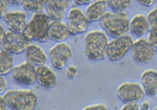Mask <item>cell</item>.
Wrapping results in <instances>:
<instances>
[{
    "label": "cell",
    "mask_w": 157,
    "mask_h": 110,
    "mask_svg": "<svg viewBox=\"0 0 157 110\" xmlns=\"http://www.w3.org/2000/svg\"><path fill=\"white\" fill-rule=\"evenodd\" d=\"M108 35L104 30L92 29L84 36V53L90 61H103L107 58Z\"/></svg>",
    "instance_id": "cell-1"
},
{
    "label": "cell",
    "mask_w": 157,
    "mask_h": 110,
    "mask_svg": "<svg viewBox=\"0 0 157 110\" xmlns=\"http://www.w3.org/2000/svg\"><path fill=\"white\" fill-rule=\"evenodd\" d=\"M104 32L112 38L126 36L130 32V19L126 12L109 11L100 21Z\"/></svg>",
    "instance_id": "cell-2"
},
{
    "label": "cell",
    "mask_w": 157,
    "mask_h": 110,
    "mask_svg": "<svg viewBox=\"0 0 157 110\" xmlns=\"http://www.w3.org/2000/svg\"><path fill=\"white\" fill-rule=\"evenodd\" d=\"M2 96L12 110H35L39 103L36 92L30 89H7Z\"/></svg>",
    "instance_id": "cell-3"
},
{
    "label": "cell",
    "mask_w": 157,
    "mask_h": 110,
    "mask_svg": "<svg viewBox=\"0 0 157 110\" xmlns=\"http://www.w3.org/2000/svg\"><path fill=\"white\" fill-rule=\"evenodd\" d=\"M50 23H52V19L46 13H35L27 22L23 34L29 41L44 43L49 40L48 30Z\"/></svg>",
    "instance_id": "cell-4"
},
{
    "label": "cell",
    "mask_w": 157,
    "mask_h": 110,
    "mask_svg": "<svg viewBox=\"0 0 157 110\" xmlns=\"http://www.w3.org/2000/svg\"><path fill=\"white\" fill-rule=\"evenodd\" d=\"M116 98L121 103H138L144 101L146 92L143 86L138 82L126 81L121 83L116 88Z\"/></svg>",
    "instance_id": "cell-5"
},
{
    "label": "cell",
    "mask_w": 157,
    "mask_h": 110,
    "mask_svg": "<svg viewBox=\"0 0 157 110\" xmlns=\"http://www.w3.org/2000/svg\"><path fill=\"white\" fill-rule=\"evenodd\" d=\"M134 44L132 36H121L118 38H113L109 41L107 47V58L112 62H116L124 59L129 52H131Z\"/></svg>",
    "instance_id": "cell-6"
},
{
    "label": "cell",
    "mask_w": 157,
    "mask_h": 110,
    "mask_svg": "<svg viewBox=\"0 0 157 110\" xmlns=\"http://www.w3.org/2000/svg\"><path fill=\"white\" fill-rule=\"evenodd\" d=\"M0 44L2 49L13 55H19L26 50V48L32 44V41L27 39L23 33L7 30L3 39L0 40Z\"/></svg>",
    "instance_id": "cell-7"
},
{
    "label": "cell",
    "mask_w": 157,
    "mask_h": 110,
    "mask_svg": "<svg viewBox=\"0 0 157 110\" xmlns=\"http://www.w3.org/2000/svg\"><path fill=\"white\" fill-rule=\"evenodd\" d=\"M73 57L72 48L66 42H60L52 46L48 50V59L56 69H63Z\"/></svg>",
    "instance_id": "cell-8"
},
{
    "label": "cell",
    "mask_w": 157,
    "mask_h": 110,
    "mask_svg": "<svg viewBox=\"0 0 157 110\" xmlns=\"http://www.w3.org/2000/svg\"><path fill=\"white\" fill-rule=\"evenodd\" d=\"M11 76L13 80L16 81L20 85H33L37 83V67L25 61L14 66Z\"/></svg>",
    "instance_id": "cell-9"
},
{
    "label": "cell",
    "mask_w": 157,
    "mask_h": 110,
    "mask_svg": "<svg viewBox=\"0 0 157 110\" xmlns=\"http://www.w3.org/2000/svg\"><path fill=\"white\" fill-rule=\"evenodd\" d=\"M67 26L69 29L70 35L77 36L83 34L88 29V21L85 12H83L80 7L73 6L69 9L67 13Z\"/></svg>",
    "instance_id": "cell-10"
},
{
    "label": "cell",
    "mask_w": 157,
    "mask_h": 110,
    "mask_svg": "<svg viewBox=\"0 0 157 110\" xmlns=\"http://www.w3.org/2000/svg\"><path fill=\"white\" fill-rule=\"evenodd\" d=\"M156 49L149 42L148 39L139 38L134 41L133 47L131 49L132 59L138 64H148L153 60Z\"/></svg>",
    "instance_id": "cell-11"
},
{
    "label": "cell",
    "mask_w": 157,
    "mask_h": 110,
    "mask_svg": "<svg viewBox=\"0 0 157 110\" xmlns=\"http://www.w3.org/2000/svg\"><path fill=\"white\" fill-rule=\"evenodd\" d=\"M70 0H46V14L52 21H63L69 11Z\"/></svg>",
    "instance_id": "cell-12"
},
{
    "label": "cell",
    "mask_w": 157,
    "mask_h": 110,
    "mask_svg": "<svg viewBox=\"0 0 157 110\" xmlns=\"http://www.w3.org/2000/svg\"><path fill=\"white\" fill-rule=\"evenodd\" d=\"M9 30L23 33L27 25V16L23 11H9L3 17Z\"/></svg>",
    "instance_id": "cell-13"
},
{
    "label": "cell",
    "mask_w": 157,
    "mask_h": 110,
    "mask_svg": "<svg viewBox=\"0 0 157 110\" xmlns=\"http://www.w3.org/2000/svg\"><path fill=\"white\" fill-rule=\"evenodd\" d=\"M57 73L46 64L37 67V83L42 88H54L56 84H57Z\"/></svg>",
    "instance_id": "cell-14"
},
{
    "label": "cell",
    "mask_w": 157,
    "mask_h": 110,
    "mask_svg": "<svg viewBox=\"0 0 157 110\" xmlns=\"http://www.w3.org/2000/svg\"><path fill=\"white\" fill-rule=\"evenodd\" d=\"M140 84L147 96H155L157 94V70L148 68L140 75Z\"/></svg>",
    "instance_id": "cell-15"
},
{
    "label": "cell",
    "mask_w": 157,
    "mask_h": 110,
    "mask_svg": "<svg viewBox=\"0 0 157 110\" xmlns=\"http://www.w3.org/2000/svg\"><path fill=\"white\" fill-rule=\"evenodd\" d=\"M109 11V6L106 0H95L94 2L87 6L85 10V14L89 23L101 21L104 15Z\"/></svg>",
    "instance_id": "cell-16"
},
{
    "label": "cell",
    "mask_w": 157,
    "mask_h": 110,
    "mask_svg": "<svg viewBox=\"0 0 157 110\" xmlns=\"http://www.w3.org/2000/svg\"><path fill=\"white\" fill-rule=\"evenodd\" d=\"M24 53H25V61H27L30 64L35 65L36 67L45 65L47 62V59H48V57L46 56V53L43 50V48L41 46H39L38 44H35V43H32L26 48Z\"/></svg>",
    "instance_id": "cell-17"
},
{
    "label": "cell",
    "mask_w": 157,
    "mask_h": 110,
    "mask_svg": "<svg viewBox=\"0 0 157 110\" xmlns=\"http://www.w3.org/2000/svg\"><path fill=\"white\" fill-rule=\"evenodd\" d=\"M70 32L67 26L66 22L63 21H52L48 30V38L49 40L54 42L60 43L65 42L70 37Z\"/></svg>",
    "instance_id": "cell-18"
},
{
    "label": "cell",
    "mask_w": 157,
    "mask_h": 110,
    "mask_svg": "<svg viewBox=\"0 0 157 110\" xmlns=\"http://www.w3.org/2000/svg\"><path fill=\"white\" fill-rule=\"evenodd\" d=\"M150 32L149 21L146 15L136 14L130 19V33L136 38H141Z\"/></svg>",
    "instance_id": "cell-19"
},
{
    "label": "cell",
    "mask_w": 157,
    "mask_h": 110,
    "mask_svg": "<svg viewBox=\"0 0 157 110\" xmlns=\"http://www.w3.org/2000/svg\"><path fill=\"white\" fill-rule=\"evenodd\" d=\"M14 66V55L1 48L0 50V75L4 77L11 73Z\"/></svg>",
    "instance_id": "cell-20"
},
{
    "label": "cell",
    "mask_w": 157,
    "mask_h": 110,
    "mask_svg": "<svg viewBox=\"0 0 157 110\" xmlns=\"http://www.w3.org/2000/svg\"><path fill=\"white\" fill-rule=\"evenodd\" d=\"M46 6V0H23L22 7L24 11L33 13H42Z\"/></svg>",
    "instance_id": "cell-21"
},
{
    "label": "cell",
    "mask_w": 157,
    "mask_h": 110,
    "mask_svg": "<svg viewBox=\"0 0 157 110\" xmlns=\"http://www.w3.org/2000/svg\"><path fill=\"white\" fill-rule=\"evenodd\" d=\"M109 10L112 12H125L130 7L132 0H106Z\"/></svg>",
    "instance_id": "cell-22"
},
{
    "label": "cell",
    "mask_w": 157,
    "mask_h": 110,
    "mask_svg": "<svg viewBox=\"0 0 157 110\" xmlns=\"http://www.w3.org/2000/svg\"><path fill=\"white\" fill-rule=\"evenodd\" d=\"M150 26V32H157V6L152 9L147 15Z\"/></svg>",
    "instance_id": "cell-23"
},
{
    "label": "cell",
    "mask_w": 157,
    "mask_h": 110,
    "mask_svg": "<svg viewBox=\"0 0 157 110\" xmlns=\"http://www.w3.org/2000/svg\"><path fill=\"white\" fill-rule=\"evenodd\" d=\"M78 69L75 65H68V67L66 68V77L69 80H73L75 77L78 76Z\"/></svg>",
    "instance_id": "cell-24"
},
{
    "label": "cell",
    "mask_w": 157,
    "mask_h": 110,
    "mask_svg": "<svg viewBox=\"0 0 157 110\" xmlns=\"http://www.w3.org/2000/svg\"><path fill=\"white\" fill-rule=\"evenodd\" d=\"M82 110H108V107L104 103H95L85 106Z\"/></svg>",
    "instance_id": "cell-25"
},
{
    "label": "cell",
    "mask_w": 157,
    "mask_h": 110,
    "mask_svg": "<svg viewBox=\"0 0 157 110\" xmlns=\"http://www.w3.org/2000/svg\"><path fill=\"white\" fill-rule=\"evenodd\" d=\"M11 6L7 0H0V16L3 17L9 12V7Z\"/></svg>",
    "instance_id": "cell-26"
},
{
    "label": "cell",
    "mask_w": 157,
    "mask_h": 110,
    "mask_svg": "<svg viewBox=\"0 0 157 110\" xmlns=\"http://www.w3.org/2000/svg\"><path fill=\"white\" fill-rule=\"evenodd\" d=\"M148 40L157 50V32H149L148 33Z\"/></svg>",
    "instance_id": "cell-27"
},
{
    "label": "cell",
    "mask_w": 157,
    "mask_h": 110,
    "mask_svg": "<svg viewBox=\"0 0 157 110\" xmlns=\"http://www.w3.org/2000/svg\"><path fill=\"white\" fill-rule=\"evenodd\" d=\"M121 110H140V105L138 103H127L121 106Z\"/></svg>",
    "instance_id": "cell-28"
},
{
    "label": "cell",
    "mask_w": 157,
    "mask_h": 110,
    "mask_svg": "<svg viewBox=\"0 0 157 110\" xmlns=\"http://www.w3.org/2000/svg\"><path fill=\"white\" fill-rule=\"evenodd\" d=\"M137 3H139L140 6H146V7H149V6H152L155 4L156 0H135Z\"/></svg>",
    "instance_id": "cell-29"
},
{
    "label": "cell",
    "mask_w": 157,
    "mask_h": 110,
    "mask_svg": "<svg viewBox=\"0 0 157 110\" xmlns=\"http://www.w3.org/2000/svg\"><path fill=\"white\" fill-rule=\"evenodd\" d=\"M6 90H7L6 80L4 79L3 76H1V78H0V92H1V94H3Z\"/></svg>",
    "instance_id": "cell-30"
},
{
    "label": "cell",
    "mask_w": 157,
    "mask_h": 110,
    "mask_svg": "<svg viewBox=\"0 0 157 110\" xmlns=\"http://www.w3.org/2000/svg\"><path fill=\"white\" fill-rule=\"evenodd\" d=\"M72 1L77 6H89L90 3L94 2L95 0H72Z\"/></svg>",
    "instance_id": "cell-31"
},
{
    "label": "cell",
    "mask_w": 157,
    "mask_h": 110,
    "mask_svg": "<svg viewBox=\"0 0 157 110\" xmlns=\"http://www.w3.org/2000/svg\"><path fill=\"white\" fill-rule=\"evenodd\" d=\"M151 109V103L149 101H143L140 104V110H150Z\"/></svg>",
    "instance_id": "cell-32"
},
{
    "label": "cell",
    "mask_w": 157,
    "mask_h": 110,
    "mask_svg": "<svg viewBox=\"0 0 157 110\" xmlns=\"http://www.w3.org/2000/svg\"><path fill=\"white\" fill-rule=\"evenodd\" d=\"M6 108H9V107H7V104L3 96L1 94V96H0V110H6Z\"/></svg>",
    "instance_id": "cell-33"
},
{
    "label": "cell",
    "mask_w": 157,
    "mask_h": 110,
    "mask_svg": "<svg viewBox=\"0 0 157 110\" xmlns=\"http://www.w3.org/2000/svg\"><path fill=\"white\" fill-rule=\"evenodd\" d=\"M7 1H9L12 6H22V2H23V0H7Z\"/></svg>",
    "instance_id": "cell-34"
},
{
    "label": "cell",
    "mask_w": 157,
    "mask_h": 110,
    "mask_svg": "<svg viewBox=\"0 0 157 110\" xmlns=\"http://www.w3.org/2000/svg\"><path fill=\"white\" fill-rule=\"evenodd\" d=\"M0 34H1V36H0V40H2L4 38V36H6V32H4V29H3V26H0Z\"/></svg>",
    "instance_id": "cell-35"
},
{
    "label": "cell",
    "mask_w": 157,
    "mask_h": 110,
    "mask_svg": "<svg viewBox=\"0 0 157 110\" xmlns=\"http://www.w3.org/2000/svg\"><path fill=\"white\" fill-rule=\"evenodd\" d=\"M153 110H157V106H156V107H155V108H154Z\"/></svg>",
    "instance_id": "cell-36"
}]
</instances>
